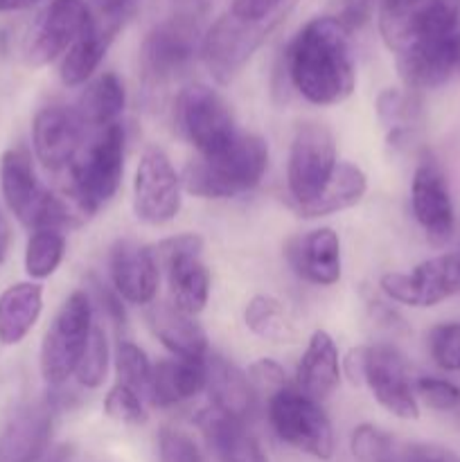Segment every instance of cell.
Instances as JSON below:
<instances>
[{
	"label": "cell",
	"mask_w": 460,
	"mask_h": 462,
	"mask_svg": "<svg viewBox=\"0 0 460 462\" xmlns=\"http://www.w3.org/2000/svg\"><path fill=\"white\" fill-rule=\"evenodd\" d=\"M455 415H458V424H460V406H458V409H455Z\"/></svg>",
	"instance_id": "48"
},
{
	"label": "cell",
	"mask_w": 460,
	"mask_h": 462,
	"mask_svg": "<svg viewBox=\"0 0 460 462\" xmlns=\"http://www.w3.org/2000/svg\"><path fill=\"white\" fill-rule=\"evenodd\" d=\"M361 383L370 388L374 400L388 413L401 420H418L419 406L413 382L409 377V365L397 347L386 346V343L365 346Z\"/></svg>",
	"instance_id": "13"
},
{
	"label": "cell",
	"mask_w": 460,
	"mask_h": 462,
	"mask_svg": "<svg viewBox=\"0 0 460 462\" xmlns=\"http://www.w3.org/2000/svg\"><path fill=\"white\" fill-rule=\"evenodd\" d=\"M397 440L391 433L373 427V424H361L352 433V454L361 462H386L388 456L395 449Z\"/></svg>",
	"instance_id": "37"
},
{
	"label": "cell",
	"mask_w": 460,
	"mask_h": 462,
	"mask_svg": "<svg viewBox=\"0 0 460 462\" xmlns=\"http://www.w3.org/2000/svg\"><path fill=\"white\" fill-rule=\"evenodd\" d=\"M9 239H12V233H9L7 217H5V212L0 210V266H3L5 257H7V251H9Z\"/></svg>",
	"instance_id": "46"
},
{
	"label": "cell",
	"mask_w": 460,
	"mask_h": 462,
	"mask_svg": "<svg viewBox=\"0 0 460 462\" xmlns=\"http://www.w3.org/2000/svg\"><path fill=\"white\" fill-rule=\"evenodd\" d=\"M395 57L406 88H437L460 70V21L424 27Z\"/></svg>",
	"instance_id": "7"
},
{
	"label": "cell",
	"mask_w": 460,
	"mask_h": 462,
	"mask_svg": "<svg viewBox=\"0 0 460 462\" xmlns=\"http://www.w3.org/2000/svg\"><path fill=\"white\" fill-rule=\"evenodd\" d=\"M0 192L9 212L27 228H77L81 212L52 194L36 179L34 165L25 149L14 147L0 156Z\"/></svg>",
	"instance_id": "4"
},
{
	"label": "cell",
	"mask_w": 460,
	"mask_h": 462,
	"mask_svg": "<svg viewBox=\"0 0 460 462\" xmlns=\"http://www.w3.org/2000/svg\"><path fill=\"white\" fill-rule=\"evenodd\" d=\"M244 320H246V328L253 334L266 338V341L289 343L296 337L291 320L284 311V305L273 296L251 298L246 311H244Z\"/></svg>",
	"instance_id": "31"
},
{
	"label": "cell",
	"mask_w": 460,
	"mask_h": 462,
	"mask_svg": "<svg viewBox=\"0 0 460 462\" xmlns=\"http://www.w3.org/2000/svg\"><path fill=\"white\" fill-rule=\"evenodd\" d=\"M386 462H460L451 449L440 445H427V442H400L388 456Z\"/></svg>",
	"instance_id": "41"
},
{
	"label": "cell",
	"mask_w": 460,
	"mask_h": 462,
	"mask_svg": "<svg viewBox=\"0 0 460 462\" xmlns=\"http://www.w3.org/2000/svg\"><path fill=\"white\" fill-rule=\"evenodd\" d=\"M90 9L97 14H106V16L129 18L131 9H133V0H93Z\"/></svg>",
	"instance_id": "45"
},
{
	"label": "cell",
	"mask_w": 460,
	"mask_h": 462,
	"mask_svg": "<svg viewBox=\"0 0 460 462\" xmlns=\"http://www.w3.org/2000/svg\"><path fill=\"white\" fill-rule=\"evenodd\" d=\"M201 12L197 5L174 9L158 21L140 45V75L147 90H158L179 77L201 54Z\"/></svg>",
	"instance_id": "5"
},
{
	"label": "cell",
	"mask_w": 460,
	"mask_h": 462,
	"mask_svg": "<svg viewBox=\"0 0 460 462\" xmlns=\"http://www.w3.org/2000/svg\"><path fill=\"white\" fill-rule=\"evenodd\" d=\"M248 379H251L255 391H262V393L266 391L269 393V397L289 386L284 370L271 359H260L257 364H253L251 370H248Z\"/></svg>",
	"instance_id": "44"
},
{
	"label": "cell",
	"mask_w": 460,
	"mask_h": 462,
	"mask_svg": "<svg viewBox=\"0 0 460 462\" xmlns=\"http://www.w3.org/2000/svg\"><path fill=\"white\" fill-rule=\"evenodd\" d=\"M124 21L126 16H106V14L93 12L88 27L63 54L61 68H59L63 84L72 88V86L86 84L93 77Z\"/></svg>",
	"instance_id": "20"
},
{
	"label": "cell",
	"mask_w": 460,
	"mask_h": 462,
	"mask_svg": "<svg viewBox=\"0 0 460 462\" xmlns=\"http://www.w3.org/2000/svg\"><path fill=\"white\" fill-rule=\"evenodd\" d=\"M43 310V289L36 282H18L0 293V343L18 346L30 334Z\"/></svg>",
	"instance_id": "27"
},
{
	"label": "cell",
	"mask_w": 460,
	"mask_h": 462,
	"mask_svg": "<svg viewBox=\"0 0 460 462\" xmlns=\"http://www.w3.org/2000/svg\"><path fill=\"white\" fill-rule=\"evenodd\" d=\"M365 189H368V179H365L363 170H359L352 162H338L323 192L314 201L305 203V206H296V212L300 217H307V219L334 215V212L356 206L363 199Z\"/></svg>",
	"instance_id": "30"
},
{
	"label": "cell",
	"mask_w": 460,
	"mask_h": 462,
	"mask_svg": "<svg viewBox=\"0 0 460 462\" xmlns=\"http://www.w3.org/2000/svg\"><path fill=\"white\" fill-rule=\"evenodd\" d=\"M174 122L183 138L197 147L198 156L224 152L239 135L225 99L203 84L188 86L176 95Z\"/></svg>",
	"instance_id": "9"
},
{
	"label": "cell",
	"mask_w": 460,
	"mask_h": 462,
	"mask_svg": "<svg viewBox=\"0 0 460 462\" xmlns=\"http://www.w3.org/2000/svg\"><path fill=\"white\" fill-rule=\"evenodd\" d=\"M143 397L124 383H115L104 397V413L122 424H143L147 420Z\"/></svg>",
	"instance_id": "38"
},
{
	"label": "cell",
	"mask_w": 460,
	"mask_h": 462,
	"mask_svg": "<svg viewBox=\"0 0 460 462\" xmlns=\"http://www.w3.org/2000/svg\"><path fill=\"white\" fill-rule=\"evenodd\" d=\"M382 291L410 307H433L460 291V255H437L410 273H386Z\"/></svg>",
	"instance_id": "14"
},
{
	"label": "cell",
	"mask_w": 460,
	"mask_h": 462,
	"mask_svg": "<svg viewBox=\"0 0 460 462\" xmlns=\"http://www.w3.org/2000/svg\"><path fill=\"white\" fill-rule=\"evenodd\" d=\"M206 391L212 406L228 418L246 422L255 413L257 391L246 373L219 355L206 356Z\"/></svg>",
	"instance_id": "22"
},
{
	"label": "cell",
	"mask_w": 460,
	"mask_h": 462,
	"mask_svg": "<svg viewBox=\"0 0 460 462\" xmlns=\"http://www.w3.org/2000/svg\"><path fill=\"white\" fill-rule=\"evenodd\" d=\"M108 373V341L106 332L99 325L93 323L90 329L88 346H86L84 356H81L79 365H77L75 374L77 382L84 388H99L106 379Z\"/></svg>",
	"instance_id": "34"
},
{
	"label": "cell",
	"mask_w": 460,
	"mask_h": 462,
	"mask_svg": "<svg viewBox=\"0 0 460 462\" xmlns=\"http://www.w3.org/2000/svg\"><path fill=\"white\" fill-rule=\"evenodd\" d=\"M284 70L307 102L318 106L345 102L356 84L350 30L336 16L311 18L289 43Z\"/></svg>",
	"instance_id": "1"
},
{
	"label": "cell",
	"mask_w": 460,
	"mask_h": 462,
	"mask_svg": "<svg viewBox=\"0 0 460 462\" xmlns=\"http://www.w3.org/2000/svg\"><path fill=\"white\" fill-rule=\"evenodd\" d=\"M269 420L280 440L314 458L329 460L334 454V433L318 402L287 386L269 397Z\"/></svg>",
	"instance_id": "10"
},
{
	"label": "cell",
	"mask_w": 460,
	"mask_h": 462,
	"mask_svg": "<svg viewBox=\"0 0 460 462\" xmlns=\"http://www.w3.org/2000/svg\"><path fill=\"white\" fill-rule=\"evenodd\" d=\"M162 269L167 271L171 305L189 316L203 311V307L207 305V298H210V273H207L201 257H174Z\"/></svg>",
	"instance_id": "28"
},
{
	"label": "cell",
	"mask_w": 460,
	"mask_h": 462,
	"mask_svg": "<svg viewBox=\"0 0 460 462\" xmlns=\"http://www.w3.org/2000/svg\"><path fill=\"white\" fill-rule=\"evenodd\" d=\"M298 0H235L203 34L201 57L219 84H230L287 21Z\"/></svg>",
	"instance_id": "2"
},
{
	"label": "cell",
	"mask_w": 460,
	"mask_h": 462,
	"mask_svg": "<svg viewBox=\"0 0 460 462\" xmlns=\"http://www.w3.org/2000/svg\"><path fill=\"white\" fill-rule=\"evenodd\" d=\"M269 167V147L255 134H239L224 152L198 156L183 171V185L201 199H233L255 188Z\"/></svg>",
	"instance_id": "3"
},
{
	"label": "cell",
	"mask_w": 460,
	"mask_h": 462,
	"mask_svg": "<svg viewBox=\"0 0 460 462\" xmlns=\"http://www.w3.org/2000/svg\"><path fill=\"white\" fill-rule=\"evenodd\" d=\"M180 179L161 149H149L140 158L133 180V210L140 221L162 226L180 210Z\"/></svg>",
	"instance_id": "15"
},
{
	"label": "cell",
	"mask_w": 460,
	"mask_h": 462,
	"mask_svg": "<svg viewBox=\"0 0 460 462\" xmlns=\"http://www.w3.org/2000/svg\"><path fill=\"white\" fill-rule=\"evenodd\" d=\"M122 171H124V129L120 122H115L99 129L68 167V192L81 215H95L115 197Z\"/></svg>",
	"instance_id": "6"
},
{
	"label": "cell",
	"mask_w": 460,
	"mask_h": 462,
	"mask_svg": "<svg viewBox=\"0 0 460 462\" xmlns=\"http://www.w3.org/2000/svg\"><path fill=\"white\" fill-rule=\"evenodd\" d=\"M206 391V359H167L158 361L152 370L149 402L158 409L180 404Z\"/></svg>",
	"instance_id": "26"
},
{
	"label": "cell",
	"mask_w": 460,
	"mask_h": 462,
	"mask_svg": "<svg viewBox=\"0 0 460 462\" xmlns=\"http://www.w3.org/2000/svg\"><path fill=\"white\" fill-rule=\"evenodd\" d=\"M341 382V361L334 338L318 329L311 334L309 346L296 370V391L320 402L332 395Z\"/></svg>",
	"instance_id": "25"
},
{
	"label": "cell",
	"mask_w": 460,
	"mask_h": 462,
	"mask_svg": "<svg viewBox=\"0 0 460 462\" xmlns=\"http://www.w3.org/2000/svg\"><path fill=\"white\" fill-rule=\"evenodd\" d=\"M197 422L216 462H269L260 442L246 429V422L228 418L215 406L203 411Z\"/></svg>",
	"instance_id": "23"
},
{
	"label": "cell",
	"mask_w": 460,
	"mask_h": 462,
	"mask_svg": "<svg viewBox=\"0 0 460 462\" xmlns=\"http://www.w3.org/2000/svg\"><path fill=\"white\" fill-rule=\"evenodd\" d=\"M413 93V90H410ZM410 93L397 88H386L377 97V116L391 131L409 129L418 113V99Z\"/></svg>",
	"instance_id": "36"
},
{
	"label": "cell",
	"mask_w": 460,
	"mask_h": 462,
	"mask_svg": "<svg viewBox=\"0 0 460 462\" xmlns=\"http://www.w3.org/2000/svg\"><path fill=\"white\" fill-rule=\"evenodd\" d=\"M52 400L21 406L0 433V462H41L52 438Z\"/></svg>",
	"instance_id": "18"
},
{
	"label": "cell",
	"mask_w": 460,
	"mask_h": 462,
	"mask_svg": "<svg viewBox=\"0 0 460 462\" xmlns=\"http://www.w3.org/2000/svg\"><path fill=\"white\" fill-rule=\"evenodd\" d=\"M86 289H88L86 293H88L90 300H93L95 305H99L102 314L106 316L115 328H122V325L126 323V314L124 307H122L120 293L111 291V289H108L102 280L95 278V275H88V278H86Z\"/></svg>",
	"instance_id": "42"
},
{
	"label": "cell",
	"mask_w": 460,
	"mask_h": 462,
	"mask_svg": "<svg viewBox=\"0 0 460 462\" xmlns=\"http://www.w3.org/2000/svg\"><path fill=\"white\" fill-rule=\"evenodd\" d=\"M158 462H207L188 433L179 429H161L158 433Z\"/></svg>",
	"instance_id": "39"
},
{
	"label": "cell",
	"mask_w": 460,
	"mask_h": 462,
	"mask_svg": "<svg viewBox=\"0 0 460 462\" xmlns=\"http://www.w3.org/2000/svg\"><path fill=\"white\" fill-rule=\"evenodd\" d=\"M84 131L75 108L48 104L32 120V144L41 165L50 171H63L72 165L84 147Z\"/></svg>",
	"instance_id": "16"
},
{
	"label": "cell",
	"mask_w": 460,
	"mask_h": 462,
	"mask_svg": "<svg viewBox=\"0 0 460 462\" xmlns=\"http://www.w3.org/2000/svg\"><path fill=\"white\" fill-rule=\"evenodd\" d=\"M287 257L302 280L320 287L341 278V242L332 228H318L296 237L287 246Z\"/></svg>",
	"instance_id": "21"
},
{
	"label": "cell",
	"mask_w": 460,
	"mask_h": 462,
	"mask_svg": "<svg viewBox=\"0 0 460 462\" xmlns=\"http://www.w3.org/2000/svg\"><path fill=\"white\" fill-rule=\"evenodd\" d=\"M93 18L88 0H50L25 41V61L41 68L63 57Z\"/></svg>",
	"instance_id": "12"
},
{
	"label": "cell",
	"mask_w": 460,
	"mask_h": 462,
	"mask_svg": "<svg viewBox=\"0 0 460 462\" xmlns=\"http://www.w3.org/2000/svg\"><path fill=\"white\" fill-rule=\"evenodd\" d=\"M93 329V300L86 291L68 296L41 343V374L50 388H59L75 374Z\"/></svg>",
	"instance_id": "8"
},
{
	"label": "cell",
	"mask_w": 460,
	"mask_h": 462,
	"mask_svg": "<svg viewBox=\"0 0 460 462\" xmlns=\"http://www.w3.org/2000/svg\"><path fill=\"white\" fill-rule=\"evenodd\" d=\"M126 90L124 84L115 72H104L95 77L84 93L77 99L75 113L79 116L81 125L99 131L104 126L115 125L120 113L124 111Z\"/></svg>",
	"instance_id": "29"
},
{
	"label": "cell",
	"mask_w": 460,
	"mask_h": 462,
	"mask_svg": "<svg viewBox=\"0 0 460 462\" xmlns=\"http://www.w3.org/2000/svg\"><path fill=\"white\" fill-rule=\"evenodd\" d=\"M203 239L194 233L176 235V237H167L162 242H158L156 246L152 248L153 257H156L158 266H165L167 262L174 260V257L180 255H201Z\"/></svg>",
	"instance_id": "43"
},
{
	"label": "cell",
	"mask_w": 460,
	"mask_h": 462,
	"mask_svg": "<svg viewBox=\"0 0 460 462\" xmlns=\"http://www.w3.org/2000/svg\"><path fill=\"white\" fill-rule=\"evenodd\" d=\"M428 352L437 368L460 373V320L436 325L428 332Z\"/></svg>",
	"instance_id": "35"
},
{
	"label": "cell",
	"mask_w": 460,
	"mask_h": 462,
	"mask_svg": "<svg viewBox=\"0 0 460 462\" xmlns=\"http://www.w3.org/2000/svg\"><path fill=\"white\" fill-rule=\"evenodd\" d=\"M111 278L120 298L133 305H149L158 291V262L149 246L120 239L111 248Z\"/></svg>",
	"instance_id": "19"
},
{
	"label": "cell",
	"mask_w": 460,
	"mask_h": 462,
	"mask_svg": "<svg viewBox=\"0 0 460 462\" xmlns=\"http://www.w3.org/2000/svg\"><path fill=\"white\" fill-rule=\"evenodd\" d=\"M66 255V235L59 228L32 230L25 248V271L30 278H50Z\"/></svg>",
	"instance_id": "32"
},
{
	"label": "cell",
	"mask_w": 460,
	"mask_h": 462,
	"mask_svg": "<svg viewBox=\"0 0 460 462\" xmlns=\"http://www.w3.org/2000/svg\"><path fill=\"white\" fill-rule=\"evenodd\" d=\"M115 370L120 382L138 393L143 400H149V388H152V370L147 355L140 350L135 343L120 341L115 350Z\"/></svg>",
	"instance_id": "33"
},
{
	"label": "cell",
	"mask_w": 460,
	"mask_h": 462,
	"mask_svg": "<svg viewBox=\"0 0 460 462\" xmlns=\"http://www.w3.org/2000/svg\"><path fill=\"white\" fill-rule=\"evenodd\" d=\"M410 206L418 224L433 246H445L454 235V203L446 179L433 158H424L413 174Z\"/></svg>",
	"instance_id": "17"
},
{
	"label": "cell",
	"mask_w": 460,
	"mask_h": 462,
	"mask_svg": "<svg viewBox=\"0 0 460 462\" xmlns=\"http://www.w3.org/2000/svg\"><path fill=\"white\" fill-rule=\"evenodd\" d=\"M41 0H0V14L5 12H23V9L34 7Z\"/></svg>",
	"instance_id": "47"
},
{
	"label": "cell",
	"mask_w": 460,
	"mask_h": 462,
	"mask_svg": "<svg viewBox=\"0 0 460 462\" xmlns=\"http://www.w3.org/2000/svg\"><path fill=\"white\" fill-rule=\"evenodd\" d=\"M415 391L424 404L436 411H455L460 406V386L440 377H419Z\"/></svg>",
	"instance_id": "40"
},
{
	"label": "cell",
	"mask_w": 460,
	"mask_h": 462,
	"mask_svg": "<svg viewBox=\"0 0 460 462\" xmlns=\"http://www.w3.org/2000/svg\"><path fill=\"white\" fill-rule=\"evenodd\" d=\"M147 320L158 341L176 359L203 361L207 356V337L194 316L183 314L171 302H156L149 307Z\"/></svg>",
	"instance_id": "24"
},
{
	"label": "cell",
	"mask_w": 460,
	"mask_h": 462,
	"mask_svg": "<svg viewBox=\"0 0 460 462\" xmlns=\"http://www.w3.org/2000/svg\"><path fill=\"white\" fill-rule=\"evenodd\" d=\"M336 143L332 131L320 122H300L289 153L287 183L293 206L314 201L336 170Z\"/></svg>",
	"instance_id": "11"
}]
</instances>
